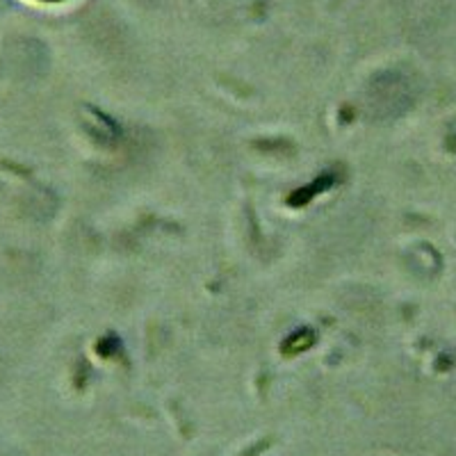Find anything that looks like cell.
Here are the masks:
<instances>
[{
  "label": "cell",
  "instance_id": "cell-1",
  "mask_svg": "<svg viewBox=\"0 0 456 456\" xmlns=\"http://www.w3.org/2000/svg\"><path fill=\"white\" fill-rule=\"evenodd\" d=\"M42 3H62V0H42Z\"/></svg>",
  "mask_w": 456,
  "mask_h": 456
}]
</instances>
